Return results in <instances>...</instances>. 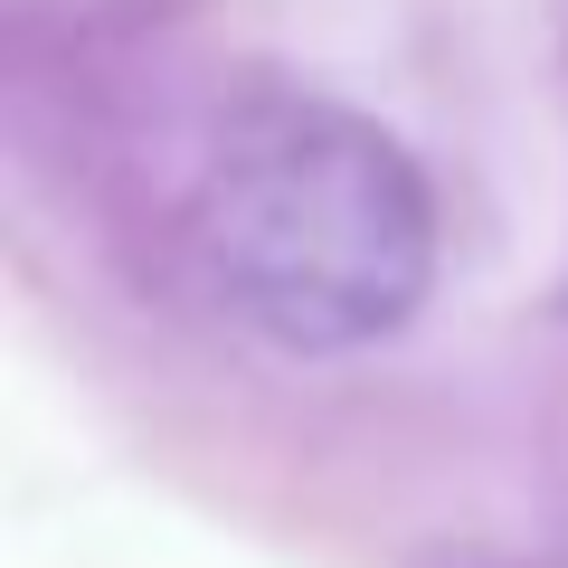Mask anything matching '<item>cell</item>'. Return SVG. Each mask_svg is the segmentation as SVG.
Here are the masks:
<instances>
[{
    "mask_svg": "<svg viewBox=\"0 0 568 568\" xmlns=\"http://www.w3.org/2000/svg\"><path fill=\"white\" fill-rule=\"evenodd\" d=\"M181 265L246 342L342 361L417 323L436 284V190L369 114L265 85L219 114L190 171Z\"/></svg>",
    "mask_w": 568,
    "mask_h": 568,
    "instance_id": "1",
    "label": "cell"
}]
</instances>
